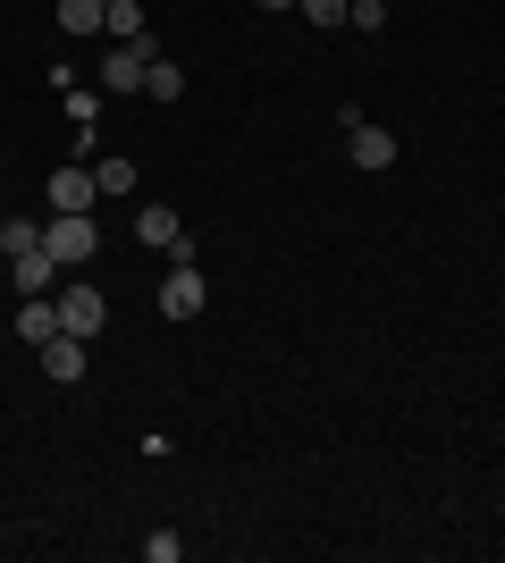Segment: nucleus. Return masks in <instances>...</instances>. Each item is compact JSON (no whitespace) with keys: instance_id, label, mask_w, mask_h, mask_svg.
<instances>
[{"instance_id":"1","label":"nucleus","mask_w":505,"mask_h":563,"mask_svg":"<svg viewBox=\"0 0 505 563\" xmlns=\"http://www.w3.org/2000/svg\"><path fill=\"white\" fill-rule=\"evenodd\" d=\"M152 59H161V34H152V25H144V34H135V43H119V51H110V59H101V93H144V68H152Z\"/></svg>"},{"instance_id":"2","label":"nucleus","mask_w":505,"mask_h":563,"mask_svg":"<svg viewBox=\"0 0 505 563\" xmlns=\"http://www.w3.org/2000/svg\"><path fill=\"white\" fill-rule=\"evenodd\" d=\"M43 244H51V261H59V269H76V261H94V211H51L43 219Z\"/></svg>"},{"instance_id":"3","label":"nucleus","mask_w":505,"mask_h":563,"mask_svg":"<svg viewBox=\"0 0 505 563\" xmlns=\"http://www.w3.org/2000/svg\"><path fill=\"white\" fill-rule=\"evenodd\" d=\"M202 303H211V286H202L194 253H186V261H168V278H161V311H168V320H202Z\"/></svg>"},{"instance_id":"4","label":"nucleus","mask_w":505,"mask_h":563,"mask_svg":"<svg viewBox=\"0 0 505 563\" xmlns=\"http://www.w3.org/2000/svg\"><path fill=\"white\" fill-rule=\"evenodd\" d=\"M101 320H110L101 286H68V295H59V329L68 336H101Z\"/></svg>"},{"instance_id":"5","label":"nucleus","mask_w":505,"mask_h":563,"mask_svg":"<svg viewBox=\"0 0 505 563\" xmlns=\"http://www.w3.org/2000/svg\"><path fill=\"white\" fill-rule=\"evenodd\" d=\"M34 353H43V378H51V387H76V378H85V336L59 329V336H43Z\"/></svg>"},{"instance_id":"6","label":"nucleus","mask_w":505,"mask_h":563,"mask_svg":"<svg viewBox=\"0 0 505 563\" xmlns=\"http://www.w3.org/2000/svg\"><path fill=\"white\" fill-rule=\"evenodd\" d=\"M135 235H144L152 253H168V261H186L194 244H186V228H177V211H168V202H152L144 219H135Z\"/></svg>"},{"instance_id":"7","label":"nucleus","mask_w":505,"mask_h":563,"mask_svg":"<svg viewBox=\"0 0 505 563\" xmlns=\"http://www.w3.org/2000/svg\"><path fill=\"white\" fill-rule=\"evenodd\" d=\"M345 152H354V168H396V135H387V126H371V118H362V126H345Z\"/></svg>"},{"instance_id":"8","label":"nucleus","mask_w":505,"mask_h":563,"mask_svg":"<svg viewBox=\"0 0 505 563\" xmlns=\"http://www.w3.org/2000/svg\"><path fill=\"white\" fill-rule=\"evenodd\" d=\"M101 186H94V168H59L51 177V211H94Z\"/></svg>"},{"instance_id":"9","label":"nucleus","mask_w":505,"mask_h":563,"mask_svg":"<svg viewBox=\"0 0 505 563\" xmlns=\"http://www.w3.org/2000/svg\"><path fill=\"white\" fill-rule=\"evenodd\" d=\"M51 269H59V261H51V244H25V253L9 261V278H18V295H51Z\"/></svg>"},{"instance_id":"10","label":"nucleus","mask_w":505,"mask_h":563,"mask_svg":"<svg viewBox=\"0 0 505 563\" xmlns=\"http://www.w3.org/2000/svg\"><path fill=\"white\" fill-rule=\"evenodd\" d=\"M18 336H25V345L59 336V303H51V295H25V311H18Z\"/></svg>"},{"instance_id":"11","label":"nucleus","mask_w":505,"mask_h":563,"mask_svg":"<svg viewBox=\"0 0 505 563\" xmlns=\"http://www.w3.org/2000/svg\"><path fill=\"white\" fill-rule=\"evenodd\" d=\"M144 93H152V101H186V68L152 59V68H144Z\"/></svg>"},{"instance_id":"12","label":"nucleus","mask_w":505,"mask_h":563,"mask_svg":"<svg viewBox=\"0 0 505 563\" xmlns=\"http://www.w3.org/2000/svg\"><path fill=\"white\" fill-rule=\"evenodd\" d=\"M59 34H101V0H59Z\"/></svg>"},{"instance_id":"13","label":"nucleus","mask_w":505,"mask_h":563,"mask_svg":"<svg viewBox=\"0 0 505 563\" xmlns=\"http://www.w3.org/2000/svg\"><path fill=\"white\" fill-rule=\"evenodd\" d=\"M94 186L101 194H135V161H127V152L119 161H94Z\"/></svg>"},{"instance_id":"14","label":"nucleus","mask_w":505,"mask_h":563,"mask_svg":"<svg viewBox=\"0 0 505 563\" xmlns=\"http://www.w3.org/2000/svg\"><path fill=\"white\" fill-rule=\"evenodd\" d=\"M101 25H110L119 43H135V34H144V9H135V0H110V9H101Z\"/></svg>"},{"instance_id":"15","label":"nucleus","mask_w":505,"mask_h":563,"mask_svg":"<svg viewBox=\"0 0 505 563\" xmlns=\"http://www.w3.org/2000/svg\"><path fill=\"white\" fill-rule=\"evenodd\" d=\"M25 244H43V228H34V219H0V253L18 261V253H25Z\"/></svg>"},{"instance_id":"16","label":"nucleus","mask_w":505,"mask_h":563,"mask_svg":"<svg viewBox=\"0 0 505 563\" xmlns=\"http://www.w3.org/2000/svg\"><path fill=\"white\" fill-rule=\"evenodd\" d=\"M295 9H304V18L329 34V25H345V9H354V0H295Z\"/></svg>"},{"instance_id":"17","label":"nucleus","mask_w":505,"mask_h":563,"mask_svg":"<svg viewBox=\"0 0 505 563\" xmlns=\"http://www.w3.org/2000/svg\"><path fill=\"white\" fill-rule=\"evenodd\" d=\"M345 25H354V34H380V25H387V0H354V9H345Z\"/></svg>"},{"instance_id":"18","label":"nucleus","mask_w":505,"mask_h":563,"mask_svg":"<svg viewBox=\"0 0 505 563\" xmlns=\"http://www.w3.org/2000/svg\"><path fill=\"white\" fill-rule=\"evenodd\" d=\"M253 9H295V0H253Z\"/></svg>"},{"instance_id":"19","label":"nucleus","mask_w":505,"mask_h":563,"mask_svg":"<svg viewBox=\"0 0 505 563\" xmlns=\"http://www.w3.org/2000/svg\"><path fill=\"white\" fill-rule=\"evenodd\" d=\"M101 9H110V0H101Z\"/></svg>"}]
</instances>
